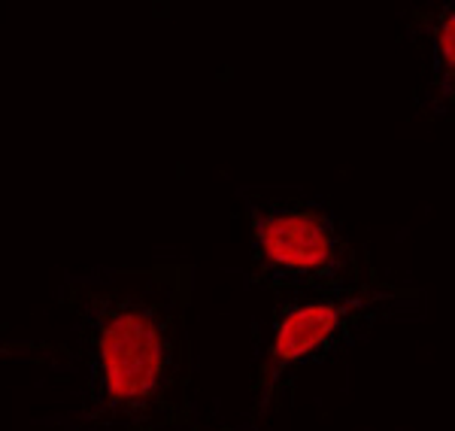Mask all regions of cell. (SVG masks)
Returning <instances> with one entry per match:
<instances>
[{"label":"cell","mask_w":455,"mask_h":431,"mask_svg":"<svg viewBox=\"0 0 455 431\" xmlns=\"http://www.w3.org/2000/svg\"><path fill=\"white\" fill-rule=\"evenodd\" d=\"M249 234L259 274L274 289L298 295L347 289L349 250L337 219L300 198H270L249 207Z\"/></svg>","instance_id":"obj_2"},{"label":"cell","mask_w":455,"mask_h":431,"mask_svg":"<svg viewBox=\"0 0 455 431\" xmlns=\"http://www.w3.org/2000/svg\"><path fill=\"white\" fill-rule=\"evenodd\" d=\"M431 43V79L443 100L455 104V0L437 6L428 25Z\"/></svg>","instance_id":"obj_4"},{"label":"cell","mask_w":455,"mask_h":431,"mask_svg":"<svg viewBox=\"0 0 455 431\" xmlns=\"http://www.w3.org/2000/svg\"><path fill=\"white\" fill-rule=\"evenodd\" d=\"M388 304V291L377 289H337L322 295H304L283 304L270 325L264 389L291 374L295 368L331 359L343 343L358 334Z\"/></svg>","instance_id":"obj_3"},{"label":"cell","mask_w":455,"mask_h":431,"mask_svg":"<svg viewBox=\"0 0 455 431\" xmlns=\"http://www.w3.org/2000/svg\"><path fill=\"white\" fill-rule=\"evenodd\" d=\"M88 413L137 419L161 398L176 362L167 310L131 291H98L83 304Z\"/></svg>","instance_id":"obj_1"}]
</instances>
